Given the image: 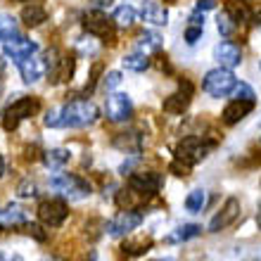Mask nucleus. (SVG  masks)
I'll return each mask as SVG.
<instances>
[{"mask_svg":"<svg viewBox=\"0 0 261 261\" xmlns=\"http://www.w3.org/2000/svg\"><path fill=\"white\" fill-rule=\"evenodd\" d=\"M100 112L90 100H71L62 105V128H86L95 124Z\"/></svg>","mask_w":261,"mask_h":261,"instance_id":"obj_1","label":"nucleus"},{"mask_svg":"<svg viewBox=\"0 0 261 261\" xmlns=\"http://www.w3.org/2000/svg\"><path fill=\"white\" fill-rule=\"evenodd\" d=\"M235 86H238V79L230 69L226 67H216L212 71H206L204 79H202V90H204L209 97H228L233 95Z\"/></svg>","mask_w":261,"mask_h":261,"instance_id":"obj_2","label":"nucleus"},{"mask_svg":"<svg viewBox=\"0 0 261 261\" xmlns=\"http://www.w3.org/2000/svg\"><path fill=\"white\" fill-rule=\"evenodd\" d=\"M50 188H53L55 193H60L62 197L71 199V202L90 195L88 180H83L81 176H74V173H60V176H55V178L50 180Z\"/></svg>","mask_w":261,"mask_h":261,"instance_id":"obj_3","label":"nucleus"},{"mask_svg":"<svg viewBox=\"0 0 261 261\" xmlns=\"http://www.w3.org/2000/svg\"><path fill=\"white\" fill-rule=\"evenodd\" d=\"M214 145L206 143L204 138L199 136H188L183 138L178 145H176V159H180V162H186V164H197V162H202V159H206V154L212 152Z\"/></svg>","mask_w":261,"mask_h":261,"instance_id":"obj_4","label":"nucleus"},{"mask_svg":"<svg viewBox=\"0 0 261 261\" xmlns=\"http://www.w3.org/2000/svg\"><path fill=\"white\" fill-rule=\"evenodd\" d=\"M36 112H38V100H36V97H19V100H14L5 110V114H3V128L10 133V130L17 128L24 119L36 114Z\"/></svg>","mask_w":261,"mask_h":261,"instance_id":"obj_5","label":"nucleus"},{"mask_svg":"<svg viewBox=\"0 0 261 261\" xmlns=\"http://www.w3.org/2000/svg\"><path fill=\"white\" fill-rule=\"evenodd\" d=\"M114 19H107L102 10H93L83 17V29L100 41H114Z\"/></svg>","mask_w":261,"mask_h":261,"instance_id":"obj_6","label":"nucleus"},{"mask_svg":"<svg viewBox=\"0 0 261 261\" xmlns=\"http://www.w3.org/2000/svg\"><path fill=\"white\" fill-rule=\"evenodd\" d=\"M38 221H41L45 228H60L67 221V202L64 199H45L38 204Z\"/></svg>","mask_w":261,"mask_h":261,"instance_id":"obj_7","label":"nucleus"},{"mask_svg":"<svg viewBox=\"0 0 261 261\" xmlns=\"http://www.w3.org/2000/svg\"><path fill=\"white\" fill-rule=\"evenodd\" d=\"M143 219L145 216L138 212V209H124V212H119L117 216L105 226V230H107V235H112V238H121V235L136 230V228L143 223Z\"/></svg>","mask_w":261,"mask_h":261,"instance_id":"obj_8","label":"nucleus"},{"mask_svg":"<svg viewBox=\"0 0 261 261\" xmlns=\"http://www.w3.org/2000/svg\"><path fill=\"white\" fill-rule=\"evenodd\" d=\"M240 212H242L240 199L228 197L226 202H223V206L214 214V219L209 221V233H221V230H226L228 226H233L235 221L240 219Z\"/></svg>","mask_w":261,"mask_h":261,"instance_id":"obj_9","label":"nucleus"},{"mask_svg":"<svg viewBox=\"0 0 261 261\" xmlns=\"http://www.w3.org/2000/svg\"><path fill=\"white\" fill-rule=\"evenodd\" d=\"M105 114L112 124H121V121H128L130 114H133V102L126 93H114V95L107 97V105H105Z\"/></svg>","mask_w":261,"mask_h":261,"instance_id":"obj_10","label":"nucleus"},{"mask_svg":"<svg viewBox=\"0 0 261 261\" xmlns=\"http://www.w3.org/2000/svg\"><path fill=\"white\" fill-rule=\"evenodd\" d=\"M128 188L136 190L138 195H143V197H152L162 188V176L154 171H136L128 176Z\"/></svg>","mask_w":261,"mask_h":261,"instance_id":"obj_11","label":"nucleus"},{"mask_svg":"<svg viewBox=\"0 0 261 261\" xmlns=\"http://www.w3.org/2000/svg\"><path fill=\"white\" fill-rule=\"evenodd\" d=\"M36 50H38V45H36L31 38H27V36H12L10 41L3 43V53L17 64H19L21 60H27V57L36 55Z\"/></svg>","mask_w":261,"mask_h":261,"instance_id":"obj_12","label":"nucleus"},{"mask_svg":"<svg viewBox=\"0 0 261 261\" xmlns=\"http://www.w3.org/2000/svg\"><path fill=\"white\" fill-rule=\"evenodd\" d=\"M190 100H193V83H190V81H180L178 90L166 97L164 105H162V110H164L166 114H183V112L188 110Z\"/></svg>","mask_w":261,"mask_h":261,"instance_id":"obj_13","label":"nucleus"},{"mask_svg":"<svg viewBox=\"0 0 261 261\" xmlns=\"http://www.w3.org/2000/svg\"><path fill=\"white\" fill-rule=\"evenodd\" d=\"M214 60L219 62V67L233 69L242 62V50L240 45H235L230 41H221L216 48H214Z\"/></svg>","mask_w":261,"mask_h":261,"instance_id":"obj_14","label":"nucleus"},{"mask_svg":"<svg viewBox=\"0 0 261 261\" xmlns=\"http://www.w3.org/2000/svg\"><path fill=\"white\" fill-rule=\"evenodd\" d=\"M140 17L152 27H166L169 24V10L162 3H154V0H145L140 5Z\"/></svg>","mask_w":261,"mask_h":261,"instance_id":"obj_15","label":"nucleus"},{"mask_svg":"<svg viewBox=\"0 0 261 261\" xmlns=\"http://www.w3.org/2000/svg\"><path fill=\"white\" fill-rule=\"evenodd\" d=\"M45 69H48V64L36 55H31L19 62V74H21V79H24V83H38L43 76H45Z\"/></svg>","mask_w":261,"mask_h":261,"instance_id":"obj_16","label":"nucleus"},{"mask_svg":"<svg viewBox=\"0 0 261 261\" xmlns=\"http://www.w3.org/2000/svg\"><path fill=\"white\" fill-rule=\"evenodd\" d=\"M74 69H76V57L74 55H60L57 57V62H55V67L50 69V81L53 83L71 81Z\"/></svg>","mask_w":261,"mask_h":261,"instance_id":"obj_17","label":"nucleus"},{"mask_svg":"<svg viewBox=\"0 0 261 261\" xmlns=\"http://www.w3.org/2000/svg\"><path fill=\"white\" fill-rule=\"evenodd\" d=\"M252 110H254V102H252V100H233V102L223 110V114H221V117H223V124H228V126L238 124V121H242Z\"/></svg>","mask_w":261,"mask_h":261,"instance_id":"obj_18","label":"nucleus"},{"mask_svg":"<svg viewBox=\"0 0 261 261\" xmlns=\"http://www.w3.org/2000/svg\"><path fill=\"white\" fill-rule=\"evenodd\" d=\"M223 10H226L230 17H233V21L238 24V27H242V24H249L252 21V7H249L247 0H226V5H223Z\"/></svg>","mask_w":261,"mask_h":261,"instance_id":"obj_19","label":"nucleus"},{"mask_svg":"<svg viewBox=\"0 0 261 261\" xmlns=\"http://www.w3.org/2000/svg\"><path fill=\"white\" fill-rule=\"evenodd\" d=\"M69 159H71V152L64 150V147H55V150L43 152V164L48 166L50 171H62L64 166L69 164Z\"/></svg>","mask_w":261,"mask_h":261,"instance_id":"obj_20","label":"nucleus"},{"mask_svg":"<svg viewBox=\"0 0 261 261\" xmlns=\"http://www.w3.org/2000/svg\"><path fill=\"white\" fill-rule=\"evenodd\" d=\"M199 233H202V226H197V223H183V226L173 228L171 233L166 235V242L180 245V242H188V240H193V238H197Z\"/></svg>","mask_w":261,"mask_h":261,"instance_id":"obj_21","label":"nucleus"},{"mask_svg":"<svg viewBox=\"0 0 261 261\" xmlns=\"http://www.w3.org/2000/svg\"><path fill=\"white\" fill-rule=\"evenodd\" d=\"M48 19V12H45V7L38 5V3H31L21 10V21L27 24V27H41L43 21Z\"/></svg>","mask_w":261,"mask_h":261,"instance_id":"obj_22","label":"nucleus"},{"mask_svg":"<svg viewBox=\"0 0 261 261\" xmlns=\"http://www.w3.org/2000/svg\"><path fill=\"white\" fill-rule=\"evenodd\" d=\"M121 64H124V69H128V71H136V74H140V71H145V69H150V57H147V53H140V50H136V53H128V55H124V60H121Z\"/></svg>","mask_w":261,"mask_h":261,"instance_id":"obj_23","label":"nucleus"},{"mask_svg":"<svg viewBox=\"0 0 261 261\" xmlns=\"http://www.w3.org/2000/svg\"><path fill=\"white\" fill-rule=\"evenodd\" d=\"M24 212H21V206L17 204H7L3 212H0V228H7V226H24Z\"/></svg>","mask_w":261,"mask_h":261,"instance_id":"obj_24","label":"nucleus"},{"mask_svg":"<svg viewBox=\"0 0 261 261\" xmlns=\"http://www.w3.org/2000/svg\"><path fill=\"white\" fill-rule=\"evenodd\" d=\"M152 240L150 238H138V240H126L121 245V254L124 256H140L145 252H150Z\"/></svg>","mask_w":261,"mask_h":261,"instance_id":"obj_25","label":"nucleus"},{"mask_svg":"<svg viewBox=\"0 0 261 261\" xmlns=\"http://www.w3.org/2000/svg\"><path fill=\"white\" fill-rule=\"evenodd\" d=\"M136 10L130 5H119L117 10H114V14H112V19H114V24H117L119 29H130L133 24H136Z\"/></svg>","mask_w":261,"mask_h":261,"instance_id":"obj_26","label":"nucleus"},{"mask_svg":"<svg viewBox=\"0 0 261 261\" xmlns=\"http://www.w3.org/2000/svg\"><path fill=\"white\" fill-rule=\"evenodd\" d=\"M162 43H164V38L157 31H145L138 38V50L140 53H157V50H162Z\"/></svg>","mask_w":261,"mask_h":261,"instance_id":"obj_27","label":"nucleus"},{"mask_svg":"<svg viewBox=\"0 0 261 261\" xmlns=\"http://www.w3.org/2000/svg\"><path fill=\"white\" fill-rule=\"evenodd\" d=\"M206 206V190H202V188H195V190H190L186 197V209L190 214H199L202 209Z\"/></svg>","mask_w":261,"mask_h":261,"instance_id":"obj_28","label":"nucleus"},{"mask_svg":"<svg viewBox=\"0 0 261 261\" xmlns=\"http://www.w3.org/2000/svg\"><path fill=\"white\" fill-rule=\"evenodd\" d=\"M114 147L126 152H140V136L138 133H121V136L114 138Z\"/></svg>","mask_w":261,"mask_h":261,"instance_id":"obj_29","label":"nucleus"},{"mask_svg":"<svg viewBox=\"0 0 261 261\" xmlns=\"http://www.w3.org/2000/svg\"><path fill=\"white\" fill-rule=\"evenodd\" d=\"M12 36H17V19L12 14H0V43L10 41Z\"/></svg>","mask_w":261,"mask_h":261,"instance_id":"obj_30","label":"nucleus"},{"mask_svg":"<svg viewBox=\"0 0 261 261\" xmlns=\"http://www.w3.org/2000/svg\"><path fill=\"white\" fill-rule=\"evenodd\" d=\"M216 29H219V34L223 36V38H228V36H233L235 34V29H238V24L233 21V17L223 10V12L216 17Z\"/></svg>","mask_w":261,"mask_h":261,"instance_id":"obj_31","label":"nucleus"},{"mask_svg":"<svg viewBox=\"0 0 261 261\" xmlns=\"http://www.w3.org/2000/svg\"><path fill=\"white\" fill-rule=\"evenodd\" d=\"M43 124L48 126V128H62V107H53V110L45 112Z\"/></svg>","mask_w":261,"mask_h":261,"instance_id":"obj_32","label":"nucleus"},{"mask_svg":"<svg viewBox=\"0 0 261 261\" xmlns=\"http://www.w3.org/2000/svg\"><path fill=\"white\" fill-rule=\"evenodd\" d=\"M233 95H235V100H252L254 102V88L249 86V83H245V81H240L238 86H235V90H233Z\"/></svg>","mask_w":261,"mask_h":261,"instance_id":"obj_33","label":"nucleus"},{"mask_svg":"<svg viewBox=\"0 0 261 261\" xmlns=\"http://www.w3.org/2000/svg\"><path fill=\"white\" fill-rule=\"evenodd\" d=\"M202 34H204V27H195V24H188V27H186V34H183V38H186L188 45H195V43L202 38Z\"/></svg>","mask_w":261,"mask_h":261,"instance_id":"obj_34","label":"nucleus"},{"mask_svg":"<svg viewBox=\"0 0 261 261\" xmlns=\"http://www.w3.org/2000/svg\"><path fill=\"white\" fill-rule=\"evenodd\" d=\"M119 83H121V74H119V71H110V74H105V79H102V88L114 90Z\"/></svg>","mask_w":261,"mask_h":261,"instance_id":"obj_35","label":"nucleus"},{"mask_svg":"<svg viewBox=\"0 0 261 261\" xmlns=\"http://www.w3.org/2000/svg\"><path fill=\"white\" fill-rule=\"evenodd\" d=\"M171 173H176V176H180V178H186L188 173H190V164H186V162L176 159V162L171 164Z\"/></svg>","mask_w":261,"mask_h":261,"instance_id":"obj_36","label":"nucleus"},{"mask_svg":"<svg viewBox=\"0 0 261 261\" xmlns=\"http://www.w3.org/2000/svg\"><path fill=\"white\" fill-rule=\"evenodd\" d=\"M24 230H27L29 235H34V238H36L38 242H43L45 238H48V235L43 233V228H41V226H36V223H24Z\"/></svg>","mask_w":261,"mask_h":261,"instance_id":"obj_37","label":"nucleus"},{"mask_svg":"<svg viewBox=\"0 0 261 261\" xmlns=\"http://www.w3.org/2000/svg\"><path fill=\"white\" fill-rule=\"evenodd\" d=\"M17 193H19V197H36V195H38V193H36V186H34V183H29V180H27V183H21V186L17 188Z\"/></svg>","mask_w":261,"mask_h":261,"instance_id":"obj_38","label":"nucleus"},{"mask_svg":"<svg viewBox=\"0 0 261 261\" xmlns=\"http://www.w3.org/2000/svg\"><path fill=\"white\" fill-rule=\"evenodd\" d=\"M214 7H216V0H197V7H195V10H202V12H204V10H214Z\"/></svg>","mask_w":261,"mask_h":261,"instance_id":"obj_39","label":"nucleus"},{"mask_svg":"<svg viewBox=\"0 0 261 261\" xmlns=\"http://www.w3.org/2000/svg\"><path fill=\"white\" fill-rule=\"evenodd\" d=\"M93 5H95V10H102V7H110L112 0H90Z\"/></svg>","mask_w":261,"mask_h":261,"instance_id":"obj_40","label":"nucleus"},{"mask_svg":"<svg viewBox=\"0 0 261 261\" xmlns=\"http://www.w3.org/2000/svg\"><path fill=\"white\" fill-rule=\"evenodd\" d=\"M3 173H5V159H3V154H0V178H3Z\"/></svg>","mask_w":261,"mask_h":261,"instance_id":"obj_41","label":"nucleus"},{"mask_svg":"<svg viewBox=\"0 0 261 261\" xmlns=\"http://www.w3.org/2000/svg\"><path fill=\"white\" fill-rule=\"evenodd\" d=\"M256 221H259V228H261V204H259V214H256Z\"/></svg>","mask_w":261,"mask_h":261,"instance_id":"obj_42","label":"nucleus"},{"mask_svg":"<svg viewBox=\"0 0 261 261\" xmlns=\"http://www.w3.org/2000/svg\"><path fill=\"white\" fill-rule=\"evenodd\" d=\"M3 69H5V62H3V60H0V71H3Z\"/></svg>","mask_w":261,"mask_h":261,"instance_id":"obj_43","label":"nucleus"},{"mask_svg":"<svg viewBox=\"0 0 261 261\" xmlns=\"http://www.w3.org/2000/svg\"><path fill=\"white\" fill-rule=\"evenodd\" d=\"M157 261H173V259H169V256H166V259H157Z\"/></svg>","mask_w":261,"mask_h":261,"instance_id":"obj_44","label":"nucleus"},{"mask_svg":"<svg viewBox=\"0 0 261 261\" xmlns=\"http://www.w3.org/2000/svg\"><path fill=\"white\" fill-rule=\"evenodd\" d=\"M0 93H3V81H0Z\"/></svg>","mask_w":261,"mask_h":261,"instance_id":"obj_45","label":"nucleus"},{"mask_svg":"<svg viewBox=\"0 0 261 261\" xmlns=\"http://www.w3.org/2000/svg\"><path fill=\"white\" fill-rule=\"evenodd\" d=\"M45 261H57V259H45Z\"/></svg>","mask_w":261,"mask_h":261,"instance_id":"obj_46","label":"nucleus"},{"mask_svg":"<svg viewBox=\"0 0 261 261\" xmlns=\"http://www.w3.org/2000/svg\"><path fill=\"white\" fill-rule=\"evenodd\" d=\"M256 261H261V259H256Z\"/></svg>","mask_w":261,"mask_h":261,"instance_id":"obj_47","label":"nucleus"},{"mask_svg":"<svg viewBox=\"0 0 261 261\" xmlns=\"http://www.w3.org/2000/svg\"><path fill=\"white\" fill-rule=\"evenodd\" d=\"M21 3H24V0H21Z\"/></svg>","mask_w":261,"mask_h":261,"instance_id":"obj_48","label":"nucleus"},{"mask_svg":"<svg viewBox=\"0 0 261 261\" xmlns=\"http://www.w3.org/2000/svg\"><path fill=\"white\" fill-rule=\"evenodd\" d=\"M259 67H261V64H259Z\"/></svg>","mask_w":261,"mask_h":261,"instance_id":"obj_49","label":"nucleus"}]
</instances>
